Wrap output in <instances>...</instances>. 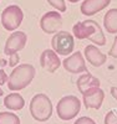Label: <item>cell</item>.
Masks as SVG:
<instances>
[{
	"mask_svg": "<svg viewBox=\"0 0 117 124\" xmlns=\"http://www.w3.org/2000/svg\"><path fill=\"white\" fill-rule=\"evenodd\" d=\"M111 94L117 101V87H111Z\"/></svg>",
	"mask_w": 117,
	"mask_h": 124,
	"instance_id": "24",
	"label": "cell"
},
{
	"mask_svg": "<svg viewBox=\"0 0 117 124\" xmlns=\"http://www.w3.org/2000/svg\"><path fill=\"white\" fill-rule=\"evenodd\" d=\"M83 55H85V58L89 61V63L92 65L93 67H101L107 61V55L101 52L96 45L86 46L83 51Z\"/></svg>",
	"mask_w": 117,
	"mask_h": 124,
	"instance_id": "12",
	"label": "cell"
},
{
	"mask_svg": "<svg viewBox=\"0 0 117 124\" xmlns=\"http://www.w3.org/2000/svg\"><path fill=\"white\" fill-rule=\"evenodd\" d=\"M19 61H20V56L19 54H14L11 56H9V62H8V65L10 67H15L18 63H19Z\"/></svg>",
	"mask_w": 117,
	"mask_h": 124,
	"instance_id": "20",
	"label": "cell"
},
{
	"mask_svg": "<svg viewBox=\"0 0 117 124\" xmlns=\"http://www.w3.org/2000/svg\"><path fill=\"white\" fill-rule=\"evenodd\" d=\"M30 114L37 122H46L52 116V103L51 99L44 94L39 93L35 94L30 101Z\"/></svg>",
	"mask_w": 117,
	"mask_h": 124,
	"instance_id": "3",
	"label": "cell"
},
{
	"mask_svg": "<svg viewBox=\"0 0 117 124\" xmlns=\"http://www.w3.org/2000/svg\"><path fill=\"white\" fill-rule=\"evenodd\" d=\"M51 46L59 56H69L73 52V47H75L73 35L69 31H59L52 36Z\"/></svg>",
	"mask_w": 117,
	"mask_h": 124,
	"instance_id": "5",
	"label": "cell"
},
{
	"mask_svg": "<svg viewBox=\"0 0 117 124\" xmlns=\"http://www.w3.org/2000/svg\"><path fill=\"white\" fill-rule=\"evenodd\" d=\"M8 79H9V76L6 75V72L3 68H0V86L5 85L8 82Z\"/></svg>",
	"mask_w": 117,
	"mask_h": 124,
	"instance_id": "23",
	"label": "cell"
},
{
	"mask_svg": "<svg viewBox=\"0 0 117 124\" xmlns=\"http://www.w3.org/2000/svg\"><path fill=\"white\" fill-rule=\"evenodd\" d=\"M24 13L19 5L6 6L0 16V23L6 31H15L23 23Z\"/></svg>",
	"mask_w": 117,
	"mask_h": 124,
	"instance_id": "6",
	"label": "cell"
},
{
	"mask_svg": "<svg viewBox=\"0 0 117 124\" xmlns=\"http://www.w3.org/2000/svg\"><path fill=\"white\" fill-rule=\"evenodd\" d=\"M4 106L9 110H20V109L24 108L25 101H24V98H23V96H21V94L14 92V93L8 94L4 98Z\"/></svg>",
	"mask_w": 117,
	"mask_h": 124,
	"instance_id": "15",
	"label": "cell"
},
{
	"mask_svg": "<svg viewBox=\"0 0 117 124\" xmlns=\"http://www.w3.org/2000/svg\"><path fill=\"white\" fill-rule=\"evenodd\" d=\"M110 4L111 0H83L80 10L85 16H92L106 9Z\"/></svg>",
	"mask_w": 117,
	"mask_h": 124,
	"instance_id": "13",
	"label": "cell"
},
{
	"mask_svg": "<svg viewBox=\"0 0 117 124\" xmlns=\"http://www.w3.org/2000/svg\"><path fill=\"white\" fill-rule=\"evenodd\" d=\"M62 66L67 72L70 73H87V66H86V61H85L83 55L77 51V52H72L69 57H66L62 61Z\"/></svg>",
	"mask_w": 117,
	"mask_h": 124,
	"instance_id": "9",
	"label": "cell"
},
{
	"mask_svg": "<svg viewBox=\"0 0 117 124\" xmlns=\"http://www.w3.org/2000/svg\"><path fill=\"white\" fill-rule=\"evenodd\" d=\"M108 55H110L111 57H113V58H117V36H116L115 40H113V45H112L111 50L108 51Z\"/></svg>",
	"mask_w": 117,
	"mask_h": 124,
	"instance_id": "22",
	"label": "cell"
},
{
	"mask_svg": "<svg viewBox=\"0 0 117 124\" xmlns=\"http://www.w3.org/2000/svg\"><path fill=\"white\" fill-rule=\"evenodd\" d=\"M105 99V92L101 87H95L86 91L82 94L83 106L87 109H100Z\"/></svg>",
	"mask_w": 117,
	"mask_h": 124,
	"instance_id": "10",
	"label": "cell"
},
{
	"mask_svg": "<svg viewBox=\"0 0 117 124\" xmlns=\"http://www.w3.org/2000/svg\"><path fill=\"white\" fill-rule=\"evenodd\" d=\"M105 124H117V109L110 110L105 116Z\"/></svg>",
	"mask_w": 117,
	"mask_h": 124,
	"instance_id": "19",
	"label": "cell"
},
{
	"mask_svg": "<svg viewBox=\"0 0 117 124\" xmlns=\"http://www.w3.org/2000/svg\"><path fill=\"white\" fill-rule=\"evenodd\" d=\"M72 35L79 40H90L93 45L105 46L106 37L102 32V29L95 20H85L81 23H76L72 27Z\"/></svg>",
	"mask_w": 117,
	"mask_h": 124,
	"instance_id": "1",
	"label": "cell"
},
{
	"mask_svg": "<svg viewBox=\"0 0 117 124\" xmlns=\"http://www.w3.org/2000/svg\"><path fill=\"white\" fill-rule=\"evenodd\" d=\"M73 124H96V122L89 117H80Z\"/></svg>",
	"mask_w": 117,
	"mask_h": 124,
	"instance_id": "21",
	"label": "cell"
},
{
	"mask_svg": "<svg viewBox=\"0 0 117 124\" xmlns=\"http://www.w3.org/2000/svg\"><path fill=\"white\" fill-rule=\"evenodd\" d=\"M27 42V36L23 31H15L11 32L6 40L5 46H4V52L6 56H11L14 54H18L19 51H21Z\"/></svg>",
	"mask_w": 117,
	"mask_h": 124,
	"instance_id": "8",
	"label": "cell"
},
{
	"mask_svg": "<svg viewBox=\"0 0 117 124\" xmlns=\"http://www.w3.org/2000/svg\"><path fill=\"white\" fill-rule=\"evenodd\" d=\"M103 26L108 34H117V9H110L105 14Z\"/></svg>",
	"mask_w": 117,
	"mask_h": 124,
	"instance_id": "16",
	"label": "cell"
},
{
	"mask_svg": "<svg viewBox=\"0 0 117 124\" xmlns=\"http://www.w3.org/2000/svg\"><path fill=\"white\" fill-rule=\"evenodd\" d=\"M81 109V101L76 96H65L62 97L56 106L57 117L61 120H71L76 118Z\"/></svg>",
	"mask_w": 117,
	"mask_h": 124,
	"instance_id": "4",
	"label": "cell"
},
{
	"mask_svg": "<svg viewBox=\"0 0 117 124\" xmlns=\"http://www.w3.org/2000/svg\"><path fill=\"white\" fill-rule=\"evenodd\" d=\"M62 65V61L60 60L59 55L54 50H44L40 55V66L49 73H54L59 70V67Z\"/></svg>",
	"mask_w": 117,
	"mask_h": 124,
	"instance_id": "11",
	"label": "cell"
},
{
	"mask_svg": "<svg viewBox=\"0 0 117 124\" xmlns=\"http://www.w3.org/2000/svg\"><path fill=\"white\" fill-rule=\"evenodd\" d=\"M47 3L52 8H55L59 13L66 11V3H65V0H47Z\"/></svg>",
	"mask_w": 117,
	"mask_h": 124,
	"instance_id": "18",
	"label": "cell"
},
{
	"mask_svg": "<svg viewBox=\"0 0 117 124\" xmlns=\"http://www.w3.org/2000/svg\"><path fill=\"white\" fill-rule=\"evenodd\" d=\"M80 0H69V3H72V4H75V3H79Z\"/></svg>",
	"mask_w": 117,
	"mask_h": 124,
	"instance_id": "25",
	"label": "cell"
},
{
	"mask_svg": "<svg viewBox=\"0 0 117 124\" xmlns=\"http://www.w3.org/2000/svg\"><path fill=\"white\" fill-rule=\"evenodd\" d=\"M3 94H4V91H3V89H1V88H0V97H1V96H3Z\"/></svg>",
	"mask_w": 117,
	"mask_h": 124,
	"instance_id": "27",
	"label": "cell"
},
{
	"mask_svg": "<svg viewBox=\"0 0 117 124\" xmlns=\"http://www.w3.org/2000/svg\"><path fill=\"white\" fill-rule=\"evenodd\" d=\"M0 124H21L20 118L13 112H0Z\"/></svg>",
	"mask_w": 117,
	"mask_h": 124,
	"instance_id": "17",
	"label": "cell"
},
{
	"mask_svg": "<svg viewBox=\"0 0 117 124\" xmlns=\"http://www.w3.org/2000/svg\"><path fill=\"white\" fill-rule=\"evenodd\" d=\"M35 67L30 63H21L14 67L8 79V88L13 92L26 88L35 77Z\"/></svg>",
	"mask_w": 117,
	"mask_h": 124,
	"instance_id": "2",
	"label": "cell"
},
{
	"mask_svg": "<svg viewBox=\"0 0 117 124\" xmlns=\"http://www.w3.org/2000/svg\"><path fill=\"white\" fill-rule=\"evenodd\" d=\"M62 26V16L59 11H49L40 19V27L45 34H56Z\"/></svg>",
	"mask_w": 117,
	"mask_h": 124,
	"instance_id": "7",
	"label": "cell"
},
{
	"mask_svg": "<svg viewBox=\"0 0 117 124\" xmlns=\"http://www.w3.org/2000/svg\"><path fill=\"white\" fill-rule=\"evenodd\" d=\"M0 62H1V66H5V65H6V61H5V60H1Z\"/></svg>",
	"mask_w": 117,
	"mask_h": 124,
	"instance_id": "26",
	"label": "cell"
},
{
	"mask_svg": "<svg viewBox=\"0 0 117 124\" xmlns=\"http://www.w3.org/2000/svg\"><path fill=\"white\" fill-rule=\"evenodd\" d=\"M101 82L97 77L92 76L91 73H83L81 75L77 81H76V86H77V89L79 92H81V94H83L86 91L91 89V88H95V87H100Z\"/></svg>",
	"mask_w": 117,
	"mask_h": 124,
	"instance_id": "14",
	"label": "cell"
}]
</instances>
